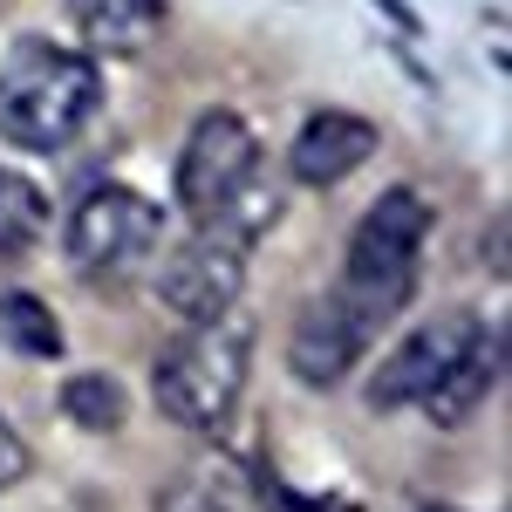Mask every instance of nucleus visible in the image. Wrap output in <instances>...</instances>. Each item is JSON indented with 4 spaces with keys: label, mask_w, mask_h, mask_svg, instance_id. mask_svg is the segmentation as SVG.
<instances>
[{
    "label": "nucleus",
    "mask_w": 512,
    "mask_h": 512,
    "mask_svg": "<svg viewBox=\"0 0 512 512\" xmlns=\"http://www.w3.org/2000/svg\"><path fill=\"white\" fill-rule=\"evenodd\" d=\"M417 512H451V506H417Z\"/></svg>",
    "instance_id": "obj_17"
},
{
    "label": "nucleus",
    "mask_w": 512,
    "mask_h": 512,
    "mask_svg": "<svg viewBox=\"0 0 512 512\" xmlns=\"http://www.w3.org/2000/svg\"><path fill=\"white\" fill-rule=\"evenodd\" d=\"M499 369H506V335L499 328H478L472 349L458 355L444 376H437V390L424 396V410H431V424H444V431H458L465 417H472L485 396L499 390Z\"/></svg>",
    "instance_id": "obj_11"
},
{
    "label": "nucleus",
    "mask_w": 512,
    "mask_h": 512,
    "mask_svg": "<svg viewBox=\"0 0 512 512\" xmlns=\"http://www.w3.org/2000/svg\"><path fill=\"white\" fill-rule=\"evenodd\" d=\"M369 158H376V123L355 117V110H315V117L301 123L294 151H287V171L301 185H342Z\"/></svg>",
    "instance_id": "obj_9"
},
{
    "label": "nucleus",
    "mask_w": 512,
    "mask_h": 512,
    "mask_svg": "<svg viewBox=\"0 0 512 512\" xmlns=\"http://www.w3.org/2000/svg\"><path fill=\"white\" fill-rule=\"evenodd\" d=\"M424 239H431V205L417 192H403V185L383 192L362 212V226H355V239H349V267L335 280V301H349L369 328L396 321L410 308V294H417Z\"/></svg>",
    "instance_id": "obj_2"
},
{
    "label": "nucleus",
    "mask_w": 512,
    "mask_h": 512,
    "mask_svg": "<svg viewBox=\"0 0 512 512\" xmlns=\"http://www.w3.org/2000/svg\"><path fill=\"white\" fill-rule=\"evenodd\" d=\"M369 335H376V328L355 315L349 301L321 294L315 308H301L294 335H287V369H294V376H301L308 390H328V383H342L355 362H362Z\"/></svg>",
    "instance_id": "obj_8"
},
{
    "label": "nucleus",
    "mask_w": 512,
    "mask_h": 512,
    "mask_svg": "<svg viewBox=\"0 0 512 512\" xmlns=\"http://www.w3.org/2000/svg\"><path fill=\"white\" fill-rule=\"evenodd\" d=\"M21 478H28V444H21L14 424L0 417V492H7V485H21Z\"/></svg>",
    "instance_id": "obj_16"
},
{
    "label": "nucleus",
    "mask_w": 512,
    "mask_h": 512,
    "mask_svg": "<svg viewBox=\"0 0 512 512\" xmlns=\"http://www.w3.org/2000/svg\"><path fill=\"white\" fill-rule=\"evenodd\" d=\"M253 171H260V137L246 130V117L205 110L192 123V137H185V151H178V205L198 226H212Z\"/></svg>",
    "instance_id": "obj_5"
},
{
    "label": "nucleus",
    "mask_w": 512,
    "mask_h": 512,
    "mask_svg": "<svg viewBox=\"0 0 512 512\" xmlns=\"http://www.w3.org/2000/svg\"><path fill=\"white\" fill-rule=\"evenodd\" d=\"M246 362H253V321L246 315L192 321L158 355V410L171 424H185V431H219L239 410Z\"/></svg>",
    "instance_id": "obj_3"
},
{
    "label": "nucleus",
    "mask_w": 512,
    "mask_h": 512,
    "mask_svg": "<svg viewBox=\"0 0 512 512\" xmlns=\"http://www.w3.org/2000/svg\"><path fill=\"white\" fill-rule=\"evenodd\" d=\"M103 110V69L55 41H21L0 69V137L21 151H62Z\"/></svg>",
    "instance_id": "obj_1"
},
{
    "label": "nucleus",
    "mask_w": 512,
    "mask_h": 512,
    "mask_svg": "<svg viewBox=\"0 0 512 512\" xmlns=\"http://www.w3.org/2000/svg\"><path fill=\"white\" fill-rule=\"evenodd\" d=\"M69 21L89 55H151V41L164 28V0H69Z\"/></svg>",
    "instance_id": "obj_10"
},
{
    "label": "nucleus",
    "mask_w": 512,
    "mask_h": 512,
    "mask_svg": "<svg viewBox=\"0 0 512 512\" xmlns=\"http://www.w3.org/2000/svg\"><path fill=\"white\" fill-rule=\"evenodd\" d=\"M151 253H158V205L144 192L103 185V192H89L76 205V219H69V267L82 280L137 274Z\"/></svg>",
    "instance_id": "obj_4"
},
{
    "label": "nucleus",
    "mask_w": 512,
    "mask_h": 512,
    "mask_svg": "<svg viewBox=\"0 0 512 512\" xmlns=\"http://www.w3.org/2000/svg\"><path fill=\"white\" fill-rule=\"evenodd\" d=\"M0 342L14 355L55 362L62 355V321L48 315V301H35V294H0Z\"/></svg>",
    "instance_id": "obj_13"
},
{
    "label": "nucleus",
    "mask_w": 512,
    "mask_h": 512,
    "mask_svg": "<svg viewBox=\"0 0 512 512\" xmlns=\"http://www.w3.org/2000/svg\"><path fill=\"white\" fill-rule=\"evenodd\" d=\"M246 287V246L219 226H198L192 239H178L158 267V301L185 321H219L239 308Z\"/></svg>",
    "instance_id": "obj_6"
},
{
    "label": "nucleus",
    "mask_w": 512,
    "mask_h": 512,
    "mask_svg": "<svg viewBox=\"0 0 512 512\" xmlns=\"http://www.w3.org/2000/svg\"><path fill=\"white\" fill-rule=\"evenodd\" d=\"M48 233V198L21 171H0V267H21Z\"/></svg>",
    "instance_id": "obj_12"
},
{
    "label": "nucleus",
    "mask_w": 512,
    "mask_h": 512,
    "mask_svg": "<svg viewBox=\"0 0 512 512\" xmlns=\"http://www.w3.org/2000/svg\"><path fill=\"white\" fill-rule=\"evenodd\" d=\"M62 410L76 417L82 431H123V417H130V396H123L117 376H96V369H82L62 383Z\"/></svg>",
    "instance_id": "obj_14"
},
{
    "label": "nucleus",
    "mask_w": 512,
    "mask_h": 512,
    "mask_svg": "<svg viewBox=\"0 0 512 512\" xmlns=\"http://www.w3.org/2000/svg\"><path fill=\"white\" fill-rule=\"evenodd\" d=\"M151 512H239L233 506V492L219 485V478H205V472H185V478H171L158 492V506Z\"/></svg>",
    "instance_id": "obj_15"
},
{
    "label": "nucleus",
    "mask_w": 512,
    "mask_h": 512,
    "mask_svg": "<svg viewBox=\"0 0 512 512\" xmlns=\"http://www.w3.org/2000/svg\"><path fill=\"white\" fill-rule=\"evenodd\" d=\"M478 328H485V321L465 315V308L424 321V328H410V335L383 355V369H376V383H369V410H410V403H424V396L437 390V376L472 349Z\"/></svg>",
    "instance_id": "obj_7"
}]
</instances>
